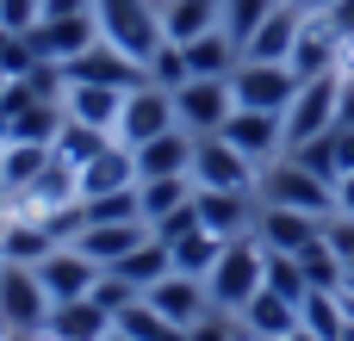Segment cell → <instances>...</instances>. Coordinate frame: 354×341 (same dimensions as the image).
<instances>
[{"mask_svg":"<svg viewBox=\"0 0 354 341\" xmlns=\"http://www.w3.org/2000/svg\"><path fill=\"white\" fill-rule=\"evenodd\" d=\"M336 211H348V217H354V174L336 180Z\"/></svg>","mask_w":354,"mask_h":341,"instance_id":"b9f144b4","label":"cell"},{"mask_svg":"<svg viewBox=\"0 0 354 341\" xmlns=\"http://www.w3.org/2000/svg\"><path fill=\"white\" fill-rule=\"evenodd\" d=\"M93 0H44V19H87Z\"/></svg>","mask_w":354,"mask_h":341,"instance_id":"f35d334b","label":"cell"},{"mask_svg":"<svg viewBox=\"0 0 354 341\" xmlns=\"http://www.w3.org/2000/svg\"><path fill=\"white\" fill-rule=\"evenodd\" d=\"M50 249H56V236H50L44 217H12L6 236H0V261H25V267H37Z\"/></svg>","mask_w":354,"mask_h":341,"instance_id":"83f0119b","label":"cell"},{"mask_svg":"<svg viewBox=\"0 0 354 341\" xmlns=\"http://www.w3.org/2000/svg\"><path fill=\"white\" fill-rule=\"evenodd\" d=\"M193 143H199V137H187L180 124L162 130V137H149L143 149H131L137 180H174V174H193Z\"/></svg>","mask_w":354,"mask_h":341,"instance_id":"e0dca14e","label":"cell"},{"mask_svg":"<svg viewBox=\"0 0 354 341\" xmlns=\"http://www.w3.org/2000/svg\"><path fill=\"white\" fill-rule=\"evenodd\" d=\"M324 19L336 25V37H342V43H348V37H354V0H336V6H330Z\"/></svg>","mask_w":354,"mask_h":341,"instance_id":"ab89813d","label":"cell"},{"mask_svg":"<svg viewBox=\"0 0 354 341\" xmlns=\"http://www.w3.org/2000/svg\"><path fill=\"white\" fill-rule=\"evenodd\" d=\"M106 273H112V280H124V286L143 298L156 280H168V273H174V255H168V242H162V236H143V242H137L131 255H118Z\"/></svg>","mask_w":354,"mask_h":341,"instance_id":"44dd1931","label":"cell"},{"mask_svg":"<svg viewBox=\"0 0 354 341\" xmlns=\"http://www.w3.org/2000/svg\"><path fill=\"white\" fill-rule=\"evenodd\" d=\"M50 162H56L50 143H6V149H0V186H6V199H12L19 186H31Z\"/></svg>","mask_w":354,"mask_h":341,"instance_id":"4316f807","label":"cell"},{"mask_svg":"<svg viewBox=\"0 0 354 341\" xmlns=\"http://www.w3.org/2000/svg\"><path fill=\"white\" fill-rule=\"evenodd\" d=\"M299 25H305V12L299 6H274L261 25H255V37L243 43V56H255V62H292V43H299Z\"/></svg>","mask_w":354,"mask_h":341,"instance_id":"ffe728a7","label":"cell"},{"mask_svg":"<svg viewBox=\"0 0 354 341\" xmlns=\"http://www.w3.org/2000/svg\"><path fill=\"white\" fill-rule=\"evenodd\" d=\"M106 143H112L106 130H87V124L62 118V130H56V143H50V149H56V162H68V168H87V162H93Z\"/></svg>","mask_w":354,"mask_h":341,"instance_id":"1f68e13d","label":"cell"},{"mask_svg":"<svg viewBox=\"0 0 354 341\" xmlns=\"http://www.w3.org/2000/svg\"><path fill=\"white\" fill-rule=\"evenodd\" d=\"M342 93H336V124H354V75H336Z\"/></svg>","mask_w":354,"mask_h":341,"instance_id":"60d3db41","label":"cell"},{"mask_svg":"<svg viewBox=\"0 0 354 341\" xmlns=\"http://www.w3.org/2000/svg\"><path fill=\"white\" fill-rule=\"evenodd\" d=\"M193 205H199V224H205L212 236H224V242H236V236H255V217H261V205H255L249 193H199Z\"/></svg>","mask_w":354,"mask_h":341,"instance_id":"d6986e66","label":"cell"},{"mask_svg":"<svg viewBox=\"0 0 354 341\" xmlns=\"http://www.w3.org/2000/svg\"><path fill=\"white\" fill-rule=\"evenodd\" d=\"M0 341H44V335H19V329H0Z\"/></svg>","mask_w":354,"mask_h":341,"instance_id":"ee69618b","label":"cell"},{"mask_svg":"<svg viewBox=\"0 0 354 341\" xmlns=\"http://www.w3.org/2000/svg\"><path fill=\"white\" fill-rule=\"evenodd\" d=\"M168 255H174V273H193V280H205V273L218 267V255H224V236H212V230L199 224V230H187L180 242H168Z\"/></svg>","mask_w":354,"mask_h":341,"instance_id":"f546056e","label":"cell"},{"mask_svg":"<svg viewBox=\"0 0 354 341\" xmlns=\"http://www.w3.org/2000/svg\"><path fill=\"white\" fill-rule=\"evenodd\" d=\"M187 341H243V323H236L230 311H205V317L187 329Z\"/></svg>","mask_w":354,"mask_h":341,"instance_id":"8d00e7d4","label":"cell"},{"mask_svg":"<svg viewBox=\"0 0 354 341\" xmlns=\"http://www.w3.org/2000/svg\"><path fill=\"white\" fill-rule=\"evenodd\" d=\"M6 87H12V81H6V75H0V99H6Z\"/></svg>","mask_w":354,"mask_h":341,"instance_id":"7dc6e473","label":"cell"},{"mask_svg":"<svg viewBox=\"0 0 354 341\" xmlns=\"http://www.w3.org/2000/svg\"><path fill=\"white\" fill-rule=\"evenodd\" d=\"M37 19H44V0H0V31L31 37V31H37Z\"/></svg>","mask_w":354,"mask_h":341,"instance_id":"d590c367","label":"cell"},{"mask_svg":"<svg viewBox=\"0 0 354 341\" xmlns=\"http://www.w3.org/2000/svg\"><path fill=\"white\" fill-rule=\"evenodd\" d=\"M193 199H199V193H193ZM187 230H199V205H180V211H168V217L149 224V236H162V242H180Z\"/></svg>","mask_w":354,"mask_h":341,"instance_id":"74e56055","label":"cell"},{"mask_svg":"<svg viewBox=\"0 0 354 341\" xmlns=\"http://www.w3.org/2000/svg\"><path fill=\"white\" fill-rule=\"evenodd\" d=\"M56 68H62V81H93V87H118V93H131V87L149 81V68L137 56H124L118 43H106V37H93L75 62H56Z\"/></svg>","mask_w":354,"mask_h":341,"instance_id":"9c48e42d","label":"cell"},{"mask_svg":"<svg viewBox=\"0 0 354 341\" xmlns=\"http://www.w3.org/2000/svg\"><path fill=\"white\" fill-rule=\"evenodd\" d=\"M255 242L268 255H305L311 242H324V217L311 211H280V205H261L255 217Z\"/></svg>","mask_w":354,"mask_h":341,"instance_id":"5bb4252c","label":"cell"},{"mask_svg":"<svg viewBox=\"0 0 354 341\" xmlns=\"http://www.w3.org/2000/svg\"><path fill=\"white\" fill-rule=\"evenodd\" d=\"M143 68H149V81H156V87H168V93L193 81V75H187V56H180V43H162V50H156Z\"/></svg>","mask_w":354,"mask_h":341,"instance_id":"e575fe53","label":"cell"},{"mask_svg":"<svg viewBox=\"0 0 354 341\" xmlns=\"http://www.w3.org/2000/svg\"><path fill=\"white\" fill-rule=\"evenodd\" d=\"M348 286H354V261H348Z\"/></svg>","mask_w":354,"mask_h":341,"instance_id":"681fc988","label":"cell"},{"mask_svg":"<svg viewBox=\"0 0 354 341\" xmlns=\"http://www.w3.org/2000/svg\"><path fill=\"white\" fill-rule=\"evenodd\" d=\"M274 6H280V0H224V31L236 37V50H243V43L255 37V25H261V19H268Z\"/></svg>","mask_w":354,"mask_h":341,"instance_id":"836d02e7","label":"cell"},{"mask_svg":"<svg viewBox=\"0 0 354 341\" xmlns=\"http://www.w3.org/2000/svg\"><path fill=\"white\" fill-rule=\"evenodd\" d=\"M299 329H311V335H324V341H342V329H348L342 292H311V298L299 304Z\"/></svg>","mask_w":354,"mask_h":341,"instance_id":"4dcf8cb0","label":"cell"},{"mask_svg":"<svg viewBox=\"0 0 354 341\" xmlns=\"http://www.w3.org/2000/svg\"><path fill=\"white\" fill-rule=\"evenodd\" d=\"M236 323H243L249 335H261V341H286L292 329H299V304L261 286V292H255V298H249V304L236 311Z\"/></svg>","mask_w":354,"mask_h":341,"instance_id":"603a6c76","label":"cell"},{"mask_svg":"<svg viewBox=\"0 0 354 341\" xmlns=\"http://www.w3.org/2000/svg\"><path fill=\"white\" fill-rule=\"evenodd\" d=\"M75 180H81V199L124 193V186H137V162H131V149H124V143H106L87 168H75Z\"/></svg>","mask_w":354,"mask_h":341,"instance_id":"7402d4cb","label":"cell"},{"mask_svg":"<svg viewBox=\"0 0 354 341\" xmlns=\"http://www.w3.org/2000/svg\"><path fill=\"white\" fill-rule=\"evenodd\" d=\"M292 75H299V87L305 81H324V75H336L342 68V37H336V25L324 19V12H305V25H299V43H292V62H286Z\"/></svg>","mask_w":354,"mask_h":341,"instance_id":"4fadbf2b","label":"cell"},{"mask_svg":"<svg viewBox=\"0 0 354 341\" xmlns=\"http://www.w3.org/2000/svg\"><path fill=\"white\" fill-rule=\"evenodd\" d=\"M268 286V249L255 242V236H236V242H224V255H218V267L205 273V298H212V311H243L255 292Z\"/></svg>","mask_w":354,"mask_h":341,"instance_id":"6da1fadb","label":"cell"},{"mask_svg":"<svg viewBox=\"0 0 354 341\" xmlns=\"http://www.w3.org/2000/svg\"><path fill=\"white\" fill-rule=\"evenodd\" d=\"M193 174H174V180H137V205H143V224H156V217H168V211H180V205H193Z\"/></svg>","mask_w":354,"mask_h":341,"instance_id":"f1b7e54d","label":"cell"},{"mask_svg":"<svg viewBox=\"0 0 354 341\" xmlns=\"http://www.w3.org/2000/svg\"><path fill=\"white\" fill-rule=\"evenodd\" d=\"M193 186L199 193H255L261 186V162H249L224 137H199L193 143Z\"/></svg>","mask_w":354,"mask_h":341,"instance_id":"8992f818","label":"cell"},{"mask_svg":"<svg viewBox=\"0 0 354 341\" xmlns=\"http://www.w3.org/2000/svg\"><path fill=\"white\" fill-rule=\"evenodd\" d=\"M230 93H236L243 112H280V118H286V106L299 99V75H292L286 62H255V56H243V62L230 68Z\"/></svg>","mask_w":354,"mask_h":341,"instance_id":"52a82bcc","label":"cell"},{"mask_svg":"<svg viewBox=\"0 0 354 341\" xmlns=\"http://www.w3.org/2000/svg\"><path fill=\"white\" fill-rule=\"evenodd\" d=\"M174 124H180V118H174V93H168V87H156V81H143V87H131V93H124V112H118L112 143L143 149L149 137H162V130H174Z\"/></svg>","mask_w":354,"mask_h":341,"instance_id":"ba28073f","label":"cell"},{"mask_svg":"<svg viewBox=\"0 0 354 341\" xmlns=\"http://www.w3.org/2000/svg\"><path fill=\"white\" fill-rule=\"evenodd\" d=\"M50 292L37 280V267L25 261H0V329H19V335H44L50 323Z\"/></svg>","mask_w":354,"mask_h":341,"instance_id":"5b68a950","label":"cell"},{"mask_svg":"<svg viewBox=\"0 0 354 341\" xmlns=\"http://www.w3.org/2000/svg\"><path fill=\"white\" fill-rule=\"evenodd\" d=\"M174 329H193L205 311H212V298H205V280H193V273H168V280H156L149 292H143Z\"/></svg>","mask_w":354,"mask_h":341,"instance_id":"ac0fdd59","label":"cell"},{"mask_svg":"<svg viewBox=\"0 0 354 341\" xmlns=\"http://www.w3.org/2000/svg\"><path fill=\"white\" fill-rule=\"evenodd\" d=\"M268 292H280V298H292V304H305V298H311L299 255H268Z\"/></svg>","mask_w":354,"mask_h":341,"instance_id":"d6a6232c","label":"cell"},{"mask_svg":"<svg viewBox=\"0 0 354 341\" xmlns=\"http://www.w3.org/2000/svg\"><path fill=\"white\" fill-rule=\"evenodd\" d=\"M286 341H324V335H311V329H292V335H286Z\"/></svg>","mask_w":354,"mask_h":341,"instance_id":"f6af8a7d","label":"cell"},{"mask_svg":"<svg viewBox=\"0 0 354 341\" xmlns=\"http://www.w3.org/2000/svg\"><path fill=\"white\" fill-rule=\"evenodd\" d=\"M218 137L236 143V149H243L249 162H261V168H268L274 155H286V124H280V112H243V106H236Z\"/></svg>","mask_w":354,"mask_h":341,"instance_id":"9a60e30c","label":"cell"},{"mask_svg":"<svg viewBox=\"0 0 354 341\" xmlns=\"http://www.w3.org/2000/svg\"><path fill=\"white\" fill-rule=\"evenodd\" d=\"M230 112H236L230 81H187V87H174V118H180L187 137H218L230 124Z\"/></svg>","mask_w":354,"mask_h":341,"instance_id":"30bf717a","label":"cell"},{"mask_svg":"<svg viewBox=\"0 0 354 341\" xmlns=\"http://www.w3.org/2000/svg\"><path fill=\"white\" fill-rule=\"evenodd\" d=\"M143 236H149V224H87V230L75 236V249H81L87 261L112 267V261H118V255H131Z\"/></svg>","mask_w":354,"mask_h":341,"instance_id":"484cf974","label":"cell"},{"mask_svg":"<svg viewBox=\"0 0 354 341\" xmlns=\"http://www.w3.org/2000/svg\"><path fill=\"white\" fill-rule=\"evenodd\" d=\"M261 205H280V211H311V217H330L336 211V186L324 174H311L299 155H274L261 168Z\"/></svg>","mask_w":354,"mask_h":341,"instance_id":"7a4b0ae2","label":"cell"},{"mask_svg":"<svg viewBox=\"0 0 354 341\" xmlns=\"http://www.w3.org/2000/svg\"><path fill=\"white\" fill-rule=\"evenodd\" d=\"M100 341H131V335H124V329H106V335H100Z\"/></svg>","mask_w":354,"mask_h":341,"instance_id":"bcb514c9","label":"cell"},{"mask_svg":"<svg viewBox=\"0 0 354 341\" xmlns=\"http://www.w3.org/2000/svg\"><path fill=\"white\" fill-rule=\"evenodd\" d=\"M218 25H224V0H162V37L168 43H193Z\"/></svg>","mask_w":354,"mask_h":341,"instance_id":"cb8c5ba5","label":"cell"},{"mask_svg":"<svg viewBox=\"0 0 354 341\" xmlns=\"http://www.w3.org/2000/svg\"><path fill=\"white\" fill-rule=\"evenodd\" d=\"M100 261H87L75 242H56L44 261H37V280H44V292H50V304H75V298H93V286H100Z\"/></svg>","mask_w":354,"mask_h":341,"instance_id":"7c38bea8","label":"cell"},{"mask_svg":"<svg viewBox=\"0 0 354 341\" xmlns=\"http://www.w3.org/2000/svg\"><path fill=\"white\" fill-rule=\"evenodd\" d=\"M112 329V317L93 304V298H75V304H56L50 323H44V341H100Z\"/></svg>","mask_w":354,"mask_h":341,"instance_id":"d4e9b609","label":"cell"},{"mask_svg":"<svg viewBox=\"0 0 354 341\" xmlns=\"http://www.w3.org/2000/svg\"><path fill=\"white\" fill-rule=\"evenodd\" d=\"M336 93H342L336 75L299 87V99H292L286 118H280V124H286V149H305V143H317L324 130H336Z\"/></svg>","mask_w":354,"mask_h":341,"instance_id":"8fae6325","label":"cell"},{"mask_svg":"<svg viewBox=\"0 0 354 341\" xmlns=\"http://www.w3.org/2000/svg\"><path fill=\"white\" fill-rule=\"evenodd\" d=\"M62 130V99L37 93L31 81H12L0 99V143H56Z\"/></svg>","mask_w":354,"mask_h":341,"instance_id":"277c9868","label":"cell"},{"mask_svg":"<svg viewBox=\"0 0 354 341\" xmlns=\"http://www.w3.org/2000/svg\"><path fill=\"white\" fill-rule=\"evenodd\" d=\"M243 341H261V335H249V329H243Z\"/></svg>","mask_w":354,"mask_h":341,"instance_id":"c3c4849f","label":"cell"},{"mask_svg":"<svg viewBox=\"0 0 354 341\" xmlns=\"http://www.w3.org/2000/svg\"><path fill=\"white\" fill-rule=\"evenodd\" d=\"M286 6H299V12H330L336 0H286Z\"/></svg>","mask_w":354,"mask_h":341,"instance_id":"7bdbcfd3","label":"cell"},{"mask_svg":"<svg viewBox=\"0 0 354 341\" xmlns=\"http://www.w3.org/2000/svg\"><path fill=\"white\" fill-rule=\"evenodd\" d=\"M118 112H124V93L118 87H93V81H62V118L87 124V130H118Z\"/></svg>","mask_w":354,"mask_h":341,"instance_id":"2e32d148","label":"cell"},{"mask_svg":"<svg viewBox=\"0 0 354 341\" xmlns=\"http://www.w3.org/2000/svg\"><path fill=\"white\" fill-rule=\"evenodd\" d=\"M93 19H100V37L118 43L124 56L149 62L168 37H162V6L156 0H93Z\"/></svg>","mask_w":354,"mask_h":341,"instance_id":"3957f363","label":"cell"}]
</instances>
